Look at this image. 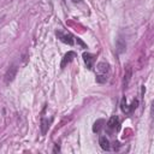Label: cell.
Here are the masks:
<instances>
[{
    "instance_id": "obj_1",
    "label": "cell",
    "mask_w": 154,
    "mask_h": 154,
    "mask_svg": "<svg viewBox=\"0 0 154 154\" xmlns=\"http://www.w3.org/2000/svg\"><path fill=\"white\" fill-rule=\"evenodd\" d=\"M17 71H18V67H17V65H11L8 69H7V71H6V73H5V77H4V81H5V83L6 84H10L13 79H14V77H16V75H17Z\"/></svg>"
},
{
    "instance_id": "obj_2",
    "label": "cell",
    "mask_w": 154,
    "mask_h": 154,
    "mask_svg": "<svg viewBox=\"0 0 154 154\" xmlns=\"http://www.w3.org/2000/svg\"><path fill=\"white\" fill-rule=\"evenodd\" d=\"M57 36H58V38H59L61 42L67 43V45H70V46L73 45V37H72L70 34H65V32H61V31H57Z\"/></svg>"
},
{
    "instance_id": "obj_3",
    "label": "cell",
    "mask_w": 154,
    "mask_h": 154,
    "mask_svg": "<svg viewBox=\"0 0 154 154\" xmlns=\"http://www.w3.org/2000/svg\"><path fill=\"white\" fill-rule=\"evenodd\" d=\"M76 57V53L75 52H72V51H70V52H67L65 55H64V58H63V60H61V64H60V67L61 69H64L69 63H71L72 60H73V58Z\"/></svg>"
},
{
    "instance_id": "obj_4",
    "label": "cell",
    "mask_w": 154,
    "mask_h": 154,
    "mask_svg": "<svg viewBox=\"0 0 154 154\" xmlns=\"http://www.w3.org/2000/svg\"><path fill=\"white\" fill-rule=\"evenodd\" d=\"M83 60H84L87 67L89 70H91L93 69V64L95 61V57L93 54H90V53H83Z\"/></svg>"
},
{
    "instance_id": "obj_5",
    "label": "cell",
    "mask_w": 154,
    "mask_h": 154,
    "mask_svg": "<svg viewBox=\"0 0 154 154\" xmlns=\"http://www.w3.org/2000/svg\"><path fill=\"white\" fill-rule=\"evenodd\" d=\"M118 125H119V118H118V116H112L108 119V122H107V128L109 130H113V129L118 128Z\"/></svg>"
},
{
    "instance_id": "obj_6",
    "label": "cell",
    "mask_w": 154,
    "mask_h": 154,
    "mask_svg": "<svg viewBox=\"0 0 154 154\" xmlns=\"http://www.w3.org/2000/svg\"><path fill=\"white\" fill-rule=\"evenodd\" d=\"M131 75H132V69L130 65L126 66V70H125V75H124V82H123V85L124 88H126L129 85V82L131 79Z\"/></svg>"
},
{
    "instance_id": "obj_7",
    "label": "cell",
    "mask_w": 154,
    "mask_h": 154,
    "mask_svg": "<svg viewBox=\"0 0 154 154\" xmlns=\"http://www.w3.org/2000/svg\"><path fill=\"white\" fill-rule=\"evenodd\" d=\"M96 71H97V73L107 75V72L109 71V65H108L107 63L101 61V63H99V64H97V66H96Z\"/></svg>"
},
{
    "instance_id": "obj_8",
    "label": "cell",
    "mask_w": 154,
    "mask_h": 154,
    "mask_svg": "<svg viewBox=\"0 0 154 154\" xmlns=\"http://www.w3.org/2000/svg\"><path fill=\"white\" fill-rule=\"evenodd\" d=\"M99 144H100V147H101L103 150H108V149H109V141L107 140L106 136H100V138H99Z\"/></svg>"
},
{
    "instance_id": "obj_9",
    "label": "cell",
    "mask_w": 154,
    "mask_h": 154,
    "mask_svg": "<svg viewBox=\"0 0 154 154\" xmlns=\"http://www.w3.org/2000/svg\"><path fill=\"white\" fill-rule=\"evenodd\" d=\"M116 47H117L118 53H123L126 49V43H125V41L123 38H118L117 42H116Z\"/></svg>"
},
{
    "instance_id": "obj_10",
    "label": "cell",
    "mask_w": 154,
    "mask_h": 154,
    "mask_svg": "<svg viewBox=\"0 0 154 154\" xmlns=\"http://www.w3.org/2000/svg\"><path fill=\"white\" fill-rule=\"evenodd\" d=\"M105 124V120L103 119H97L95 123H94V125H93V131L94 132H99L101 129H102V125Z\"/></svg>"
},
{
    "instance_id": "obj_11",
    "label": "cell",
    "mask_w": 154,
    "mask_h": 154,
    "mask_svg": "<svg viewBox=\"0 0 154 154\" xmlns=\"http://www.w3.org/2000/svg\"><path fill=\"white\" fill-rule=\"evenodd\" d=\"M49 125H48V120L47 119H45V118H42L41 119V131H42V134L45 135L46 134V131H47V128H48Z\"/></svg>"
},
{
    "instance_id": "obj_12",
    "label": "cell",
    "mask_w": 154,
    "mask_h": 154,
    "mask_svg": "<svg viewBox=\"0 0 154 154\" xmlns=\"http://www.w3.org/2000/svg\"><path fill=\"white\" fill-rule=\"evenodd\" d=\"M107 81V75H103V73H97L96 75V82L97 83H105Z\"/></svg>"
},
{
    "instance_id": "obj_13",
    "label": "cell",
    "mask_w": 154,
    "mask_h": 154,
    "mask_svg": "<svg viewBox=\"0 0 154 154\" xmlns=\"http://www.w3.org/2000/svg\"><path fill=\"white\" fill-rule=\"evenodd\" d=\"M122 111L126 112V100H125V97H123V100H122Z\"/></svg>"
},
{
    "instance_id": "obj_14",
    "label": "cell",
    "mask_w": 154,
    "mask_h": 154,
    "mask_svg": "<svg viewBox=\"0 0 154 154\" xmlns=\"http://www.w3.org/2000/svg\"><path fill=\"white\" fill-rule=\"evenodd\" d=\"M72 1H73V2H81L82 0H72Z\"/></svg>"
},
{
    "instance_id": "obj_15",
    "label": "cell",
    "mask_w": 154,
    "mask_h": 154,
    "mask_svg": "<svg viewBox=\"0 0 154 154\" xmlns=\"http://www.w3.org/2000/svg\"><path fill=\"white\" fill-rule=\"evenodd\" d=\"M1 19H2V17H0V22H1Z\"/></svg>"
}]
</instances>
